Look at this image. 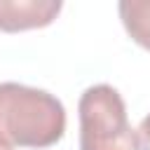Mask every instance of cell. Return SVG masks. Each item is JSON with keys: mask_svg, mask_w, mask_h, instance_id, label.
Listing matches in <instances>:
<instances>
[{"mask_svg": "<svg viewBox=\"0 0 150 150\" xmlns=\"http://www.w3.org/2000/svg\"><path fill=\"white\" fill-rule=\"evenodd\" d=\"M63 103L38 87L0 82V143L9 148H49L63 138Z\"/></svg>", "mask_w": 150, "mask_h": 150, "instance_id": "6da1fadb", "label": "cell"}, {"mask_svg": "<svg viewBox=\"0 0 150 150\" xmlns=\"http://www.w3.org/2000/svg\"><path fill=\"white\" fill-rule=\"evenodd\" d=\"M80 150H138L122 94L110 84H91L77 101Z\"/></svg>", "mask_w": 150, "mask_h": 150, "instance_id": "7a4b0ae2", "label": "cell"}, {"mask_svg": "<svg viewBox=\"0 0 150 150\" xmlns=\"http://www.w3.org/2000/svg\"><path fill=\"white\" fill-rule=\"evenodd\" d=\"M63 2L61 0H0V30L19 33L49 26Z\"/></svg>", "mask_w": 150, "mask_h": 150, "instance_id": "3957f363", "label": "cell"}, {"mask_svg": "<svg viewBox=\"0 0 150 150\" xmlns=\"http://www.w3.org/2000/svg\"><path fill=\"white\" fill-rule=\"evenodd\" d=\"M117 12L129 38L150 52V0H122Z\"/></svg>", "mask_w": 150, "mask_h": 150, "instance_id": "277c9868", "label": "cell"}, {"mask_svg": "<svg viewBox=\"0 0 150 150\" xmlns=\"http://www.w3.org/2000/svg\"><path fill=\"white\" fill-rule=\"evenodd\" d=\"M136 138H138V150H150V115H145L136 129Z\"/></svg>", "mask_w": 150, "mask_h": 150, "instance_id": "5b68a950", "label": "cell"}, {"mask_svg": "<svg viewBox=\"0 0 150 150\" xmlns=\"http://www.w3.org/2000/svg\"><path fill=\"white\" fill-rule=\"evenodd\" d=\"M0 150H12L9 145H5V143H0Z\"/></svg>", "mask_w": 150, "mask_h": 150, "instance_id": "8992f818", "label": "cell"}]
</instances>
